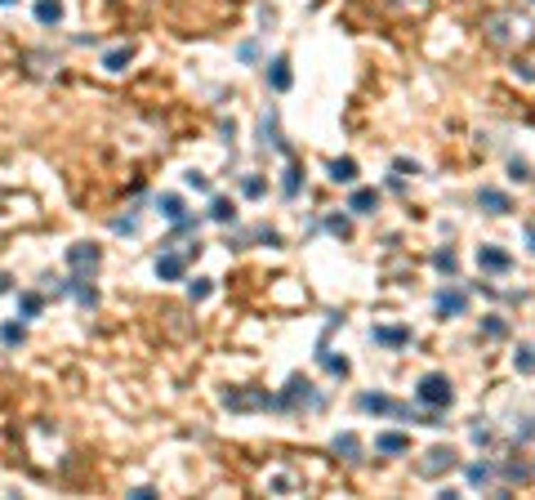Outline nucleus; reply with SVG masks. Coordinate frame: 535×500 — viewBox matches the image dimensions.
I'll return each instance as SVG.
<instances>
[{
    "mask_svg": "<svg viewBox=\"0 0 535 500\" xmlns=\"http://www.w3.org/2000/svg\"><path fill=\"white\" fill-rule=\"evenodd\" d=\"M482 31H487V41L499 45V49H526L535 41V23L531 14H517V9H495L482 19Z\"/></svg>",
    "mask_w": 535,
    "mask_h": 500,
    "instance_id": "obj_1",
    "label": "nucleus"
},
{
    "mask_svg": "<svg viewBox=\"0 0 535 500\" xmlns=\"http://www.w3.org/2000/svg\"><path fill=\"white\" fill-rule=\"evenodd\" d=\"M299 407H308V411H322V407H326V397L317 393V385H312V380H304V375H290V380H286V389L277 393V411H299Z\"/></svg>",
    "mask_w": 535,
    "mask_h": 500,
    "instance_id": "obj_2",
    "label": "nucleus"
},
{
    "mask_svg": "<svg viewBox=\"0 0 535 500\" xmlns=\"http://www.w3.org/2000/svg\"><path fill=\"white\" fill-rule=\"evenodd\" d=\"M415 402L428 407V411H446L455 402V385H450L442 371H428V375H420V385H415Z\"/></svg>",
    "mask_w": 535,
    "mask_h": 500,
    "instance_id": "obj_3",
    "label": "nucleus"
},
{
    "mask_svg": "<svg viewBox=\"0 0 535 500\" xmlns=\"http://www.w3.org/2000/svg\"><path fill=\"white\" fill-rule=\"evenodd\" d=\"M223 407L228 411H277V393H268V389H228Z\"/></svg>",
    "mask_w": 535,
    "mask_h": 500,
    "instance_id": "obj_4",
    "label": "nucleus"
},
{
    "mask_svg": "<svg viewBox=\"0 0 535 500\" xmlns=\"http://www.w3.org/2000/svg\"><path fill=\"white\" fill-rule=\"evenodd\" d=\"M455 464H460L455 447H428L424 460H420V474H424V478H438V474H450Z\"/></svg>",
    "mask_w": 535,
    "mask_h": 500,
    "instance_id": "obj_5",
    "label": "nucleus"
},
{
    "mask_svg": "<svg viewBox=\"0 0 535 500\" xmlns=\"http://www.w3.org/2000/svg\"><path fill=\"white\" fill-rule=\"evenodd\" d=\"M357 407H361V411H371V415H393V420H410V407H406V402H393L388 393H361V397H357Z\"/></svg>",
    "mask_w": 535,
    "mask_h": 500,
    "instance_id": "obj_6",
    "label": "nucleus"
},
{
    "mask_svg": "<svg viewBox=\"0 0 535 500\" xmlns=\"http://www.w3.org/2000/svg\"><path fill=\"white\" fill-rule=\"evenodd\" d=\"M98 259H103V250H98L94 241H76L67 246V264H72V273H94Z\"/></svg>",
    "mask_w": 535,
    "mask_h": 500,
    "instance_id": "obj_7",
    "label": "nucleus"
},
{
    "mask_svg": "<svg viewBox=\"0 0 535 500\" xmlns=\"http://www.w3.org/2000/svg\"><path fill=\"white\" fill-rule=\"evenodd\" d=\"M477 269L482 273H509L513 269V255L504 246H477Z\"/></svg>",
    "mask_w": 535,
    "mask_h": 500,
    "instance_id": "obj_8",
    "label": "nucleus"
},
{
    "mask_svg": "<svg viewBox=\"0 0 535 500\" xmlns=\"http://www.w3.org/2000/svg\"><path fill=\"white\" fill-rule=\"evenodd\" d=\"M468 313V291L464 286H446L438 295V318H464Z\"/></svg>",
    "mask_w": 535,
    "mask_h": 500,
    "instance_id": "obj_9",
    "label": "nucleus"
},
{
    "mask_svg": "<svg viewBox=\"0 0 535 500\" xmlns=\"http://www.w3.org/2000/svg\"><path fill=\"white\" fill-rule=\"evenodd\" d=\"M263 76H268V85H272L277 94H286V90L295 85V76H290V58H286V54H277L272 63H268Z\"/></svg>",
    "mask_w": 535,
    "mask_h": 500,
    "instance_id": "obj_10",
    "label": "nucleus"
},
{
    "mask_svg": "<svg viewBox=\"0 0 535 500\" xmlns=\"http://www.w3.org/2000/svg\"><path fill=\"white\" fill-rule=\"evenodd\" d=\"M371 340L379 348H406L415 335H410V326H371Z\"/></svg>",
    "mask_w": 535,
    "mask_h": 500,
    "instance_id": "obj_11",
    "label": "nucleus"
},
{
    "mask_svg": "<svg viewBox=\"0 0 535 500\" xmlns=\"http://www.w3.org/2000/svg\"><path fill=\"white\" fill-rule=\"evenodd\" d=\"M477 206L487 210V214H509L513 210L509 192H499V188H477Z\"/></svg>",
    "mask_w": 535,
    "mask_h": 500,
    "instance_id": "obj_12",
    "label": "nucleus"
},
{
    "mask_svg": "<svg viewBox=\"0 0 535 500\" xmlns=\"http://www.w3.org/2000/svg\"><path fill=\"white\" fill-rule=\"evenodd\" d=\"M183 273H188V259L174 255V250H165V255L157 259V277H161V281H179Z\"/></svg>",
    "mask_w": 535,
    "mask_h": 500,
    "instance_id": "obj_13",
    "label": "nucleus"
},
{
    "mask_svg": "<svg viewBox=\"0 0 535 500\" xmlns=\"http://www.w3.org/2000/svg\"><path fill=\"white\" fill-rule=\"evenodd\" d=\"M375 452L379 456H406L410 452V438H406V433H379V438H375Z\"/></svg>",
    "mask_w": 535,
    "mask_h": 500,
    "instance_id": "obj_14",
    "label": "nucleus"
},
{
    "mask_svg": "<svg viewBox=\"0 0 535 500\" xmlns=\"http://www.w3.org/2000/svg\"><path fill=\"white\" fill-rule=\"evenodd\" d=\"M344 210H353V214H375V210H379V192H375V188H357L353 197H348Z\"/></svg>",
    "mask_w": 535,
    "mask_h": 500,
    "instance_id": "obj_15",
    "label": "nucleus"
},
{
    "mask_svg": "<svg viewBox=\"0 0 535 500\" xmlns=\"http://www.w3.org/2000/svg\"><path fill=\"white\" fill-rule=\"evenodd\" d=\"M259 135H263V143H272L277 152H286V157H290V143L281 139V125H277V112H263V125H259Z\"/></svg>",
    "mask_w": 535,
    "mask_h": 500,
    "instance_id": "obj_16",
    "label": "nucleus"
},
{
    "mask_svg": "<svg viewBox=\"0 0 535 500\" xmlns=\"http://www.w3.org/2000/svg\"><path fill=\"white\" fill-rule=\"evenodd\" d=\"M299 188H304V170H299V165L290 161L286 170H281V197H286V202H295Z\"/></svg>",
    "mask_w": 535,
    "mask_h": 500,
    "instance_id": "obj_17",
    "label": "nucleus"
},
{
    "mask_svg": "<svg viewBox=\"0 0 535 500\" xmlns=\"http://www.w3.org/2000/svg\"><path fill=\"white\" fill-rule=\"evenodd\" d=\"M326 170H330L334 183H357V161H353V157H334Z\"/></svg>",
    "mask_w": 535,
    "mask_h": 500,
    "instance_id": "obj_18",
    "label": "nucleus"
},
{
    "mask_svg": "<svg viewBox=\"0 0 535 500\" xmlns=\"http://www.w3.org/2000/svg\"><path fill=\"white\" fill-rule=\"evenodd\" d=\"M334 456L361 460V438H357V433H334Z\"/></svg>",
    "mask_w": 535,
    "mask_h": 500,
    "instance_id": "obj_19",
    "label": "nucleus"
},
{
    "mask_svg": "<svg viewBox=\"0 0 535 500\" xmlns=\"http://www.w3.org/2000/svg\"><path fill=\"white\" fill-rule=\"evenodd\" d=\"M36 23L58 27L63 23V0H36Z\"/></svg>",
    "mask_w": 535,
    "mask_h": 500,
    "instance_id": "obj_20",
    "label": "nucleus"
},
{
    "mask_svg": "<svg viewBox=\"0 0 535 500\" xmlns=\"http://www.w3.org/2000/svg\"><path fill=\"white\" fill-rule=\"evenodd\" d=\"M129 58H134V45H116V49H107V54H103V68H107V72H125Z\"/></svg>",
    "mask_w": 535,
    "mask_h": 500,
    "instance_id": "obj_21",
    "label": "nucleus"
},
{
    "mask_svg": "<svg viewBox=\"0 0 535 500\" xmlns=\"http://www.w3.org/2000/svg\"><path fill=\"white\" fill-rule=\"evenodd\" d=\"M210 219L214 224H237V206H232L228 197H214L210 202Z\"/></svg>",
    "mask_w": 535,
    "mask_h": 500,
    "instance_id": "obj_22",
    "label": "nucleus"
},
{
    "mask_svg": "<svg viewBox=\"0 0 535 500\" xmlns=\"http://www.w3.org/2000/svg\"><path fill=\"white\" fill-rule=\"evenodd\" d=\"M433 264H438V273H446V277H455V273H460V255H455L450 246H442L438 255H433Z\"/></svg>",
    "mask_w": 535,
    "mask_h": 500,
    "instance_id": "obj_23",
    "label": "nucleus"
},
{
    "mask_svg": "<svg viewBox=\"0 0 535 500\" xmlns=\"http://www.w3.org/2000/svg\"><path fill=\"white\" fill-rule=\"evenodd\" d=\"M513 366L522 375H535V344H517V353H513Z\"/></svg>",
    "mask_w": 535,
    "mask_h": 500,
    "instance_id": "obj_24",
    "label": "nucleus"
},
{
    "mask_svg": "<svg viewBox=\"0 0 535 500\" xmlns=\"http://www.w3.org/2000/svg\"><path fill=\"white\" fill-rule=\"evenodd\" d=\"M491 478H495V464H491V460H477V464H468V482H473V487H487Z\"/></svg>",
    "mask_w": 535,
    "mask_h": 500,
    "instance_id": "obj_25",
    "label": "nucleus"
},
{
    "mask_svg": "<svg viewBox=\"0 0 535 500\" xmlns=\"http://www.w3.org/2000/svg\"><path fill=\"white\" fill-rule=\"evenodd\" d=\"M0 340H5V348H18L27 340V326L23 322H5V326H0Z\"/></svg>",
    "mask_w": 535,
    "mask_h": 500,
    "instance_id": "obj_26",
    "label": "nucleus"
},
{
    "mask_svg": "<svg viewBox=\"0 0 535 500\" xmlns=\"http://www.w3.org/2000/svg\"><path fill=\"white\" fill-rule=\"evenodd\" d=\"M157 206H161V214H165V219H170V224H174V219H183V197H174V192H165V197H161Z\"/></svg>",
    "mask_w": 535,
    "mask_h": 500,
    "instance_id": "obj_27",
    "label": "nucleus"
},
{
    "mask_svg": "<svg viewBox=\"0 0 535 500\" xmlns=\"http://www.w3.org/2000/svg\"><path fill=\"white\" fill-rule=\"evenodd\" d=\"M41 308H45V299H41L36 291H23V295H18V313H23V318H36Z\"/></svg>",
    "mask_w": 535,
    "mask_h": 500,
    "instance_id": "obj_28",
    "label": "nucleus"
},
{
    "mask_svg": "<svg viewBox=\"0 0 535 500\" xmlns=\"http://www.w3.org/2000/svg\"><path fill=\"white\" fill-rule=\"evenodd\" d=\"M482 335H487V340H504L509 335V322L504 318H482Z\"/></svg>",
    "mask_w": 535,
    "mask_h": 500,
    "instance_id": "obj_29",
    "label": "nucleus"
},
{
    "mask_svg": "<svg viewBox=\"0 0 535 500\" xmlns=\"http://www.w3.org/2000/svg\"><path fill=\"white\" fill-rule=\"evenodd\" d=\"M250 241H259V246H272V250H277V246H281V232H277V228H268V224H259L255 232H250Z\"/></svg>",
    "mask_w": 535,
    "mask_h": 500,
    "instance_id": "obj_30",
    "label": "nucleus"
},
{
    "mask_svg": "<svg viewBox=\"0 0 535 500\" xmlns=\"http://www.w3.org/2000/svg\"><path fill=\"white\" fill-rule=\"evenodd\" d=\"M241 192H245V197H250V202H259V197H263V192H268V183H263V179H259V175H245V179H241Z\"/></svg>",
    "mask_w": 535,
    "mask_h": 500,
    "instance_id": "obj_31",
    "label": "nucleus"
},
{
    "mask_svg": "<svg viewBox=\"0 0 535 500\" xmlns=\"http://www.w3.org/2000/svg\"><path fill=\"white\" fill-rule=\"evenodd\" d=\"M326 228L334 232V237H353V224H348V214H330Z\"/></svg>",
    "mask_w": 535,
    "mask_h": 500,
    "instance_id": "obj_32",
    "label": "nucleus"
},
{
    "mask_svg": "<svg viewBox=\"0 0 535 500\" xmlns=\"http://www.w3.org/2000/svg\"><path fill=\"white\" fill-rule=\"evenodd\" d=\"M509 179H513V183H526V179H531V165H526L522 157H513V161H509Z\"/></svg>",
    "mask_w": 535,
    "mask_h": 500,
    "instance_id": "obj_33",
    "label": "nucleus"
},
{
    "mask_svg": "<svg viewBox=\"0 0 535 500\" xmlns=\"http://www.w3.org/2000/svg\"><path fill=\"white\" fill-rule=\"evenodd\" d=\"M210 291H214V286H210V277H196V281H188V295L196 299V304H201V299H206Z\"/></svg>",
    "mask_w": 535,
    "mask_h": 500,
    "instance_id": "obj_34",
    "label": "nucleus"
},
{
    "mask_svg": "<svg viewBox=\"0 0 535 500\" xmlns=\"http://www.w3.org/2000/svg\"><path fill=\"white\" fill-rule=\"evenodd\" d=\"M499 474H504V482H526V478H531V469H526V464H504Z\"/></svg>",
    "mask_w": 535,
    "mask_h": 500,
    "instance_id": "obj_35",
    "label": "nucleus"
},
{
    "mask_svg": "<svg viewBox=\"0 0 535 500\" xmlns=\"http://www.w3.org/2000/svg\"><path fill=\"white\" fill-rule=\"evenodd\" d=\"M393 170H397V175H420V161H410V157H397V161H393Z\"/></svg>",
    "mask_w": 535,
    "mask_h": 500,
    "instance_id": "obj_36",
    "label": "nucleus"
},
{
    "mask_svg": "<svg viewBox=\"0 0 535 500\" xmlns=\"http://www.w3.org/2000/svg\"><path fill=\"white\" fill-rule=\"evenodd\" d=\"M468 438H473L477 447H487V442H491V429H487V425H482V420H477L473 429H468Z\"/></svg>",
    "mask_w": 535,
    "mask_h": 500,
    "instance_id": "obj_37",
    "label": "nucleus"
},
{
    "mask_svg": "<svg viewBox=\"0 0 535 500\" xmlns=\"http://www.w3.org/2000/svg\"><path fill=\"white\" fill-rule=\"evenodd\" d=\"M188 188H196V192H210V179L201 175V170H188Z\"/></svg>",
    "mask_w": 535,
    "mask_h": 500,
    "instance_id": "obj_38",
    "label": "nucleus"
},
{
    "mask_svg": "<svg viewBox=\"0 0 535 500\" xmlns=\"http://www.w3.org/2000/svg\"><path fill=\"white\" fill-rule=\"evenodd\" d=\"M237 58H245V63H255V58H259V45H255V41H245V45L237 49Z\"/></svg>",
    "mask_w": 535,
    "mask_h": 500,
    "instance_id": "obj_39",
    "label": "nucleus"
},
{
    "mask_svg": "<svg viewBox=\"0 0 535 500\" xmlns=\"http://www.w3.org/2000/svg\"><path fill=\"white\" fill-rule=\"evenodd\" d=\"M517 442H535V420H526V429H517Z\"/></svg>",
    "mask_w": 535,
    "mask_h": 500,
    "instance_id": "obj_40",
    "label": "nucleus"
},
{
    "mask_svg": "<svg viewBox=\"0 0 535 500\" xmlns=\"http://www.w3.org/2000/svg\"><path fill=\"white\" fill-rule=\"evenodd\" d=\"M112 228H116V232H134L139 224H134V219H112Z\"/></svg>",
    "mask_w": 535,
    "mask_h": 500,
    "instance_id": "obj_41",
    "label": "nucleus"
},
{
    "mask_svg": "<svg viewBox=\"0 0 535 500\" xmlns=\"http://www.w3.org/2000/svg\"><path fill=\"white\" fill-rule=\"evenodd\" d=\"M0 295H9V273H0Z\"/></svg>",
    "mask_w": 535,
    "mask_h": 500,
    "instance_id": "obj_42",
    "label": "nucleus"
},
{
    "mask_svg": "<svg viewBox=\"0 0 535 500\" xmlns=\"http://www.w3.org/2000/svg\"><path fill=\"white\" fill-rule=\"evenodd\" d=\"M526 241H531V250H535V224H526Z\"/></svg>",
    "mask_w": 535,
    "mask_h": 500,
    "instance_id": "obj_43",
    "label": "nucleus"
},
{
    "mask_svg": "<svg viewBox=\"0 0 535 500\" xmlns=\"http://www.w3.org/2000/svg\"><path fill=\"white\" fill-rule=\"evenodd\" d=\"M0 5H14V0H0Z\"/></svg>",
    "mask_w": 535,
    "mask_h": 500,
    "instance_id": "obj_44",
    "label": "nucleus"
}]
</instances>
